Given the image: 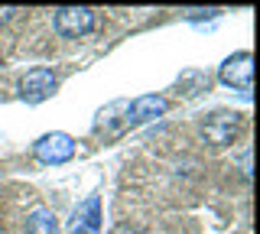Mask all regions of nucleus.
<instances>
[{"label":"nucleus","mask_w":260,"mask_h":234,"mask_svg":"<svg viewBox=\"0 0 260 234\" xmlns=\"http://www.w3.org/2000/svg\"><path fill=\"white\" fill-rule=\"evenodd\" d=\"M69 234H101V198L98 195H91L85 205H78Z\"/></svg>","instance_id":"obj_7"},{"label":"nucleus","mask_w":260,"mask_h":234,"mask_svg":"<svg viewBox=\"0 0 260 234\" xmlns=\"http://www.w3.org/2000/svg\"><path fill=\"white\" fill-rule=\"evenodd\" d=\"M32 156L46 166H59V163H69L75 156V140L62 130H52V133H43L36 143H32Z\"/></svg>","instance_id":"obj_1"},{"label":"nucleus","mask_w":260,"mask_h":234,"mask_svg":"<svg viewBox=\"0 0 260 234\" xmlns=\"http://www.w3.org/2000/svg\"><path fill=\"white\" fill-rule=\"evenodd\" d=\"M218 78L228 88H238V91H250V78H254V55L250 52H234L224 59Z\"/></svg>","instance_id":"obj_4"},{"label":"nucleus","mask_w":260,"mask_h":234,"mask_svg":"<svg viewBox=\"0 0 260 234\" xmlns=\"http://www.w3.org/2000/svg\"><path fill=\"white\" fill-rule=\"evenodd\" d=\"M55 88H59V78H55V72L39 65V69H29L26 75L20 78V98L26 101V104H39V101L52 98Z\"/></svg>","instance_id":"obj_2"},{"label":"nucleus","mask_w":260,"mask_h":234,"mask_svg":"<svg viewBox=\"0 0 260 234\" xmlns=\"http://www.w3.org/2000/svg\"><path fill=\"white\" fill-rule=\"evenodd\" d=\"M16 13H20L16 7H0V26H7V23L16 17Z\"/></svg>","instance_id":"obj_9"},{"label":"nucleus","mask_w":260,"mask_h":234,"mask_svg":"<svg viewBox=\"0 0 260 234\" xmlns=\"http://www.w3.org/2000/svg\"><path fill=\"white\" fill-rule=\"evenodd\" d=\"M166 111V101L159 94H143V98H134L127 101V117H124V127H137V124H146V120L159 117Z\"/></svg>","instance_id":"obj_6"},{"label":"nucleus","mask_w":260,"mask_h":234,"mask_svg":"<svg viewBox=\"0 0 260 234\" xmlns=\"http://www.w3.org/2000/svg\"><path fill=\"white\" fill-rule=\"evenodd\" d=\"M55 33L65 39H78L94 26V10L91 7H59L55 10Z\"/></svg>","instance_id":"obj_3"},{"label":"nucleus","mask_w":260,"mask_h":234,"mask_svg":"<svg viewBox=\"0 0 260 234\" xmlns=\"http://www.w3.org/2000/svg\"><path fill=\"white\" fill-rule=\"evenodd\" d=\"M26 234H59V218L49 208H36L26 218Z\"/></svg>","instance_id":"obj_8"},{"label":"nucleus","mask_w":260,"mask_h":234,"mask_svg":"<svg viewBox=\"0 0 260 234\" xmlns=\"http://www.w3.org/2000/svg\"><path fill=\"white\" fill-rule=\"evenodd\" d=\"M241 127V117L231 114V111H218V114H211L205 124H202V137L211 143V147H228V143L234 140V133H238Z\"/></svg>","instance_id":"obj_5"}]
</instances>
